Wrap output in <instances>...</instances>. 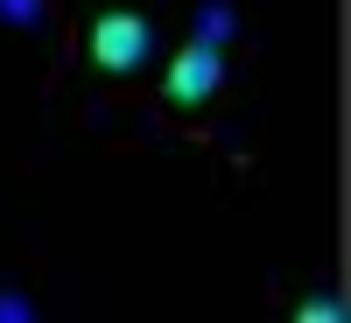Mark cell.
<instances>
[{"label":"cell","instance_id":"obj_1","mask_svg":"<svg viewBox=\"0 0 351 323\" xmlns=\"http://www.w3.org/2000/svg\"><path fill=\"white\" fill-rule=\"evenodd\" d=\"M148 49H155V28H148L141 8H106V14L92 21V64H99V71L127 77V71L148 64Z\"/></svg>","mask_w":351,"mask_h":323},{"label":"cell","instance_id":"obj_2","mask_svg":"<svg viewBox=\"0 0 351 323\" xmlns=\"http://www.w3.org/2000/svg\"><path fill=\"white\" fill-rule=\"evenodd\" d=\"M218 77H225V56L211 49V43H183V49H176V64H169V77H162V99L169 106H204V99H211L218 92Z\"/></svg>","mask_w":351,"mask_h":323},{"label":"cell","instance_id":"obj_3","mask_svg":"<svg viewBox=\"0 0 351 323\" xmlns=\"http://www.w3.org/2000/svg\"><path fill=\"white\" fill-rule=\"evenodd\" d=\"M232 28H239V14H232L225 0H211V8L197 14V43H211V49H225V43H232Z\"/></svg>","mask_w":351,"mask_h":323},{"label":"cell","instance_id":"obj_4","mask_svg":"<svg viewBox=\"0 0 351 323\" xmlns=\"http://www.w3.org/2000/svg\"><path fill=\"white\" fill-rule=\"evenodd\" d=\"M0 21H8V28H43L49 0H0Z\"/></svg>","mask_w":351,"mask_h":323},{"label":"cell","instance_id":"obj_5","mask_svg":"<svg viewBox=\"0 0 351 323\" xmlns=\"http://www.w3.org/2000/svg\"><path fill=\"white\" fill-rule=\"evenodd\" d=\"M295 316H302V323H344V302H337V296H324V302H302Z\"/></svg>","mask_w":351,"mask_h":323},{"label":"cell","instance_id":"obj_6","mask_svg":"<svg viewBox=\"0 0 351 323\" xmlns=\"http://www.w3.org/2000/svg\"><path fill=\"white\" fill-rule=\"evenodd\" d=\"M21 316H36V309H28V296H0V323H21Z\"/></svg>","mask_w":351,"mask_h":323}]
</instances>
